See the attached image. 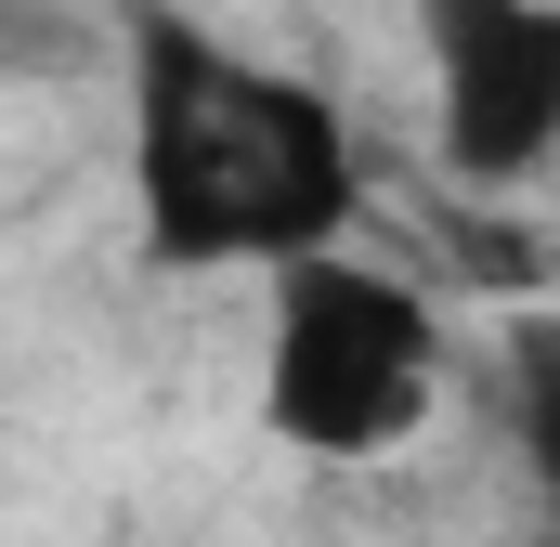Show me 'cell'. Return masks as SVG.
<instances>
[{"mask_svg":"<svg viewBox=\"0 0 560 547\" xmlns=\"http://www.w3.org/2000/svg\"><path fill=\"white\" fill-rule=\"evenodd\" d=\"M443 392V326L405 274H365L339 248L275 261V352H261V405L313 456H392Z\"/></svg>","mask_w":560,"mask_h":547,"instance_id":"cell-2","label":"cell"},{"mask_svg":"<svg viewBox=\"0 0 560 547\" xmlns=\"http://www.w3.org/2000/svg\"><path fill=\"white\" fill-rule=\"evenodd\" d=\"M352 209L339 105L196 26H143V235L156 261H300Z\"/></svg>","mask_w":560,"mask_h":547,"instance_id":"cell-1","label":"cell"},{"mask_svg":"<svg viewBox=\"0 0 560 547\" xmlns=\"http://www.w3.org/2000/svg\"><path fill=\"white\" fill-rule=\"evenodd\" d=\"M430 53L456 170L509 183L560 143V0H430Z\"/></svg>","mask_w":560,"mask_h":547,"instance_id":"cell-3","label":"cell"}]
</instances>
